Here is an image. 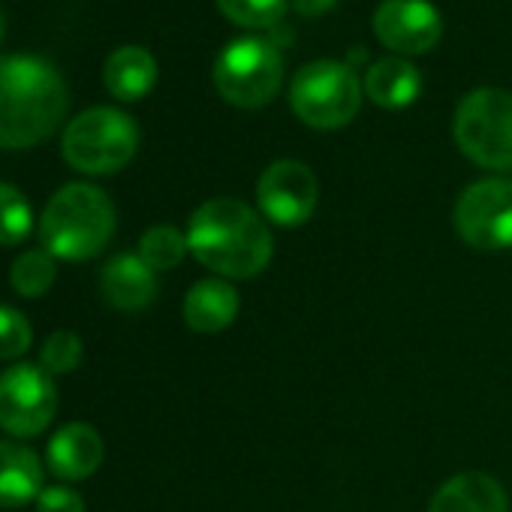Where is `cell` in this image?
Wrapping results in <instances>:
<instances>
[{
	"label": "cell",
	"mask_w": 512,
	"mask_h": 512,
	"mask_svg": "<svg viewBox=\"0 0 512 512\" xmlns=\"http://www.w3.org/2000/svg\"><path fill=\"white\" fill-rule=\"evenodd\" d=\"M187 244L208 272L229 281L256 278L275 253L266 217L232 196L208 199L190 214Z\"/></svg>",
	"instance_id": "1"
},
{
	"label": "cell",
	"mask_w": 512,
	"mask_h": 512,
	"mask_svg": "<svg viewBox=\"0 0 512 512\" xmlns=\"http://www.w3.org/2000/svg\"><path fill=\"white\" fill-rule=\"evenodd\" d=\"M67 85L40 55L0 58V148L25 151L46 142L64 121Z\"/></svg>",
	"instance_id": "2"
},
{
	"label": "cell",
	"mask_w": 512,
	"mask_h": 512,
	"mask_svg": "<svg viewBox=\"0 0 512 512\" xmlns=\"http://www.w3.org/2000/svg\"><path fill=\"white\" fill-rule=\"evenodd\" d=\"M115 235V205L97 184H64L43 208L40 241L55 260L82 263L103 253Z\"/></svg>",
	"instance_id": "3"
},
{
	"label": "cell",
	"mask_w": 512,
	"mask_h": 512,
	"mask_svg": "<svg viewBox=\"0 0 512 512\" xmlns=\"http://www.w3.org/2000/svg\"><path fill=\"white\" fill-rule=\"evenodd\" d=\"M139 148L136 121L112 106H94L76 115L61 139L64 160L82 175H115Z\"/></svg>",
	"instance_id": "4"
},
{
	"label": "cell",
	"mask_w": 512,
	"mask_h": 512,
	"mask_svg": "<svg viewBox=\"0 0 512 512\" xmlns=\"http://www.w3.org/2000/svg\"><path fill=\"white\" fill-rule=\"evenodd\" d=\"M217 94L235 109H263L284 85V58L263 37H238L214 61Z\"/></svg>",
	"instance_id": "5"
},
{
	"label": "cell",
	"mask_w": 512,
	"mask_h": 512,
	"mask_svg": "<svg viewBox=\"0 0 512 512\" xmlns=\"http://www.w3.org/2000/svg\"><path fill=\"white\" fill-rule=\"evenodd\" d=\"M365 85L344 61H311L293 76L290 106L296 118L314 130H338L347 127L362 106Z\"/></svg>",
	"instance_id": "6"
},
{
	"label": "cell",
	"mask_w": 512,
	"mask_h": 512,
	"mask_svg": "<svg viewBox=\"0 0 512 512\" xmlns=\"http://www.w3.org/2000/svg\"><path fill=\"white\" fill-rule=\"evenodd\" d=\"M455 145L467 160L482 169H512V94L500 88L470 91L452 121Z\"/></svg>",
	"instance_id": "7"
},
{
	"label": "cell",
	"mask_w": 512,
	"mask_h": 512,
	"mask_svg": "<svg viewBox=\"0 0 512 512\" xmlns=\"http://www.w3.org/2000/svg\"><path fill=\"white\" fill-rule=\"evenodd\" d=\"M58 413V386L43 365L19 362L0 374V428L10 437L43 434Z\"/></svg>",
	"instance_id": "8"
},
{
	"label": "cell",
	"mask_w": 512,
	"mask_h": 512,
	"mask_svg": "<svg viewBox=\"0 0 512 512\" xmlns=\"http://www.w3.org/2000/svg\"><path fill=\"white\" fill-rule=\"evenodd\" d=\"M455 232L473 250L512 247V178L473 181L455 202Z\"/></svg>",
	"instance_id": "9"
},
{
	"label": "cell",
	"mask_w": 512,
	"mask_h": 512,
	"mask_svg": "<svg viewBox=\"0 0 512 512\" xmlns=\"http://www.w3.org/2000/svg\"><path fill=\"white\" fill-rule=\"evenodd\" d=\"M260 214L278 226H305L320 202V184L302 160H275L256 181Z\"/></svg>",
	"instance_id": "10"
},
{
	"label": "cell",
	"mask_w": 512,
	"mask_h": 512,
	"mask_svg": "<svg viewBox=\"0 0 512 512\" xmlns=\"http://www.w3.org/2000/svg\"><path fill=\"white\" fill-rule=\"evenodd\" d=\"M374 34L398 55H425L440 43L443 19L428 0H383L374 13Z\"/></svg>",
	"instance_id": "11"
},
{
	"label": "cell",
	"mask_w": 512,
	"mask_h": 512,
	"mask_svg": "<svg viewBox=\"0 0 512 512\" xmlns=\"http://www.w3.org/2000/svg\"><path fill=\"white\" fill-rule=\"evenodd\" d=\"M103 455H106V446H103L100 431L88 422H70L49 440L46 461L58 479L82 482L97 473V467L103 464Z\"/></svg>",
	"instance_id": "12"
},
{
	"label": "cell",
	"mask_w": 512,
	"mask_h": 512,
	"mask_svg": "<svg viewBox=\"0 0 512 512\" xmlns=\"http://www.w3.org/2000/svg\"><path fill=\"white\" fill-rule=\"evenodd\" d=\"M100 293L118 311H142L157 299V272L139 253H118L100 275Z\"/></svg>",
	"instance_id": "13"
},
{
	"label": "cell",
	"mask_w": 512,
	"mask_h": 512,
	"mask_svg": "<svg viewBox=\"0 0 512 512\" xmlns=\"http://www.w3.org/2000/svg\"><path fill=\"white\" fill-rule=\"evenodd\" d=\"M238 308H241L238 290L223 278H208V281H196L187 290L181 311H184V323L193 332L214 335L235 323Z\"/></svg>",
	"instance_id": "14"
},
{
	"label": "cell",
	"mask_w": 512,
	"mask_h": 512,
	"mask_svg": "<svg viewBox=\"0 0 512 512\" xmlns=\"http://www.w3.org/2000/svg\"><path fill=\"white\" fill-rule=\"evenodd\" d=\"M428 512H509V500L494 476L470 470L446 479Z\"/></svg>",
	"instance_id": "15"
},
{
	"label": "cell",
	"mask_w": 512,
	"mask_h": 512,
	"mask_svg": "<svg viewBox=\"0 0 512 512\" xmlns=\"http://www.w3.org/2000/svg\"><path fill=\"white\" fill-rule=\"evenodd\" d=\"M40 491H43L40 455L19 440H0V509H19L37 500Z\"/></svg>",
	"instance_id": "16"
},
{
	"label": "cell",
	"mask_w": 512,
	"mask_h": 512,
	"mask_svg": "<svg viewBox=\"0 0 512 512\" xmlns=\"http://www.w3.org/2000/svg\"><path fill=\"white\" fill-rule=\"evenodd\" d=\"M106 91L121 103H136L148 97L157 85V61L142 46H121L106 58L103 67Z\"/></svg>",
	"instance_id": "17"
},
{
	"label": "cell",
	"mask_w": 512,
	"mask_h": 512,
	"mask_svg": "<svg viewBox=\"0 0 512 512\" xmlns=\"http://www.w3.org/2000/svg\"><path fill=\"white\" fill-rule=\"evenodd\" d=\"M365 94L380 109H407L422 94V73L404 58H380L365 73Z\"/></svg>",
	"instance_id": "18"
},
{
	"label": "cell",
	"mask_w": 512,
	"mask_h": 512,
	"mask_svg": "<svg viewBox=\"0 0 512 512\" xmlns=\"http://www.w3.org/2000/svg\"><path fill=\"white\" fill-rule=\"evenodd\" d=\"M187 253H190L187 232H181V229H175L169 223L151 226L139 238V256H142V263L148 269H154L157 275L160 272H169V269H178Z\"/></svg>",
	"instance_id": "19"
},
{
	"label": "cell",
	"mask_w": 512,
	"mask_h": 512,
	"mask_svg": "<svg viewBox=\"0 0 512 512\" xmlns=\"http://www.w3.org/2000/svg\"><path fill=\"white\" fill-rule=\"evenodd\" d=\"M58 278V266H55V256L49 250H25L19 260L10 269V284L19 296L25 299H40L55 287Z\"/></svg>",
	"instance_id": "20"
},
{
	"label": "cell",
	"mask_w": 512,
	"mask_h": 512,
	"mask_svg": "<svg viewBox=\"0 0 512 512\" xmlns=\"http://www.w3.org/2000/svg\"><path fill=\"white\" fill-rule=\"evenodd\" d=\"M34 229V211L25 193L7 181H0V247L22 244Z\"/></svg>",
	"instance_id": "21"
},
{
	"label": "cell",
	"mask_w": 512,
	"mask_h": 512,
	"mask_svg": "<svg viewBox=\"0 0 512 512\" xmlns=\"http://www.w3.org/2000/svg\"><path fill=\"white\" fill-rule=\"evenodd\" d=\"M214 4L232 25L263 31L284 22L290 0H214Z\"/></svg>",
	"instance_id": "22"
},
{
	"label": "cell",
	"mask_w": 512,
	"mask_h": 512,
	"mask_svg": "<svg viewBox=\"0 0 512 512\" xmlns=\"http://www.w3.org/2000/svg\"><path fill=\"white\" fill-rule=\"evenodd\" d=\"M85 359V347L82 338L76 332H52L43 347H40V365L55 377V374H73Z\"/></svg>",
	"instance_id": "23"
},
{
	"label": "cell",
	"mask_w": 512,
	"mask_h": 512,
	"mask_svg": "<svg viewBox=\"0 0 512 512\" xmlns=\"http://www.w3.org/2000/svg\"><path fill=\"white\" fill-rule=\"evenodd\" d=\"M31 341H34V329L25 320V314L0 305V362L22 359L31 350Z\"/></svg>",
	"instance_id": "24"
},
{
	"label": "cell",
	"mask_w": 512,
	"mask_h": 512,
	"mask_svg": "<svg viewBox=\"0 0 512 512\" xmlns=\"http://www.w3.org/2000/svg\"><path fill=\"white\" fill-rule=\"evenodd\" d=\"M34 509L37 512H85V500L79 491H73L67 485H49L34 500Z\"/></svg>",
	"instance_id": "25"
},
{
	"label": "cell",
	"mask_w": 512,
	"mask_h": 512,
	"mask_svg": "<svg viewBox=\"0 0 512 512\" xmlns=\"http://www.w3.org/2000/svg\"><path fill=\"white\" fill-rule=\"evenodd\" d=\"M335 4H338V0H293L296 13L305 16V19H320V16H326Z\"/></svg>",
	"instance_id": "26"
},
{
	"label": "cell",
	"mask_w": 512,
	"mask_h": 512,
	"mask_svg": "<svg viewBox=\"0 0 512 512\" xmlns=\"http://www.w3.org/2000/svg\"><path fill=\"white\" fill-rule=\"evenodd\" d=\"M4 34H7V22H4V13H0V43H4Z\"/></svg>",
	"instance_id": "27"
}]
</instances>
